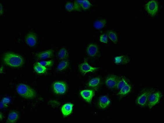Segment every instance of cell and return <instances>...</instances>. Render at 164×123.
<instances>
[{
    "instance_id": "obj_1",
    "label": "cell",
    "mask_w": 164,
    "mask_h": 123,
    "mask_svg": "<svg viewBox=\"0 0 164 123\" xmlns=\"http://www.w3.org/2000/svg\"><path fill=\"white\" fill-rule=\"evenodd\" d=\"M3 61L6 65L13 68L20 67L24 63V58L22 56L11 52L4 55Z\"/></svg>"
},
{
    "instance_id": "obj_2",
    "label": "cell",
    "mask_w": 164,
    "mask_h": 123,
    "mask_svg": "<svg viewBox=\"0 0 164 123\" xmlns=\"http://www.w3.org/2000/svg\"><path fill=\"white\" fill-rule=\"evenodd\" d=\"M18 94L26 99L32 100L36 96L35 91L29 85L24 83L19 84L16 88Z\"/></svg>"
},
{
    "instance_id": "obj_3",
    "label": "cell",
    "mask_w": 164,
    "mask_h": 123,
    "mask_svg": "<svg viewBox=\"0 0 164 123\" xmlns=\"http://www.w3.org/2000/svg\"><path fill=\"white\" fill-rule=\"evenodd\" d=\"M161 97L162 94L159 91L152 93L150 92L148 98L147 104L149 108H151L156 106L161 101Z\"/></svg>"
},
{
    "instance_id": "obj_4",
    "label": "cell",
    "mask_w": 164,
    "mask_h": 123,
    "mask_svg": "<svg viewBox=\"0 0 164 123\" xmlns=\"http://www.w3.org/2000/svg\"><path fill=\"white\" fill-rule=\"evenodd\" d=\"M145 10L150 15L154 16L158 11V3L155 0L149 1L145 5Z\"/></svg>"
},
{
    "instance_id": "obj_5",
    "label": "cell",
    "mask_w": 164,
    "mask_h": 123,
    "mask_svg": "<svg viewBox=\"0 0 164 123\" xmlns=\"http://www.w3.org/2000/svg\"><path fill=\"white\" fill-rule=\"evenodd\" d=\"M53 90L57 95H64L67 90L66 83L63 81H57L53 84Z\"/></svg>"
},
{
    "instance_id": "obj_6",
    "label": "cell",
    "mask_w": 164,
    "mask_h": 123,
    "mask_svg": "<svg viewBox=\"0 0 164 123\" xmlns=\"http://www.w3.org/2000/svg\"><path fill=\"white\" fill-rule=\"evenodd\" d=\"M79 68L80 72L83 74L94 72L98 69V67L91 66L86 60L79 64Z\"/></svg>"
},
{
    "instance_id": "obj_7",
    "label": "cell",
    "mask_w": 164,
    "mask_h": 123,
    "mask_svg": "<svg viewBox=\"0 0 164 123\" xmlns=\"http://www.w3.org/2000/svg\"><path fill=\"white\" fill-rule=\"evenodd\" d=\"M150 92L144 91L140 94L136 99V104L141 107H145L148 104V98Z\"/></svg>"
},
{
    "instance_id": "obj_8",
    "label": "cell",
    "mask_w": 164,
    "mask_h": 123,
    "mask_svg": "<svg viewBox=\"0 0 164 123\" xmlns=\"http://www.w3.org/2000/svg\"><path fill=\"white\" fill-rule=\"evenodd\" d=\"M118 78L117 76L111 75L108 76L105 80V84L107 87L111 89L117 88Z\"/></svg>"
},
{
    "instance_id": "obj_9",
    "label": "cell",
    "mask_w": 164,
    "mask_h": 123,
    "mask_svg": "<svg viewBox=\"0 0 164 123\" xmlns=\"http://www.w3.org/2000/svg\"><path fill=\"white\" fill-rule=\"evenodd\" d=\"M86 51L89 57H95L99 53V47L95 44H90L86 48Z\"/></svg>"
},
{
    "instance_id": "obj_10",
    "label": "cell",
    "mask_w": 164,
    "mask_h": 123,
    "mask_svg": "<svg viewBox=\"0 0 164 123\" xmlns=\"http://www.w3.org/2000/svg\"><path fill=\"white\" fill-rule=\"evenodd\" d=\"M111 100L107 95L100 96L98 100V104L100 109H105L108 108L111 104Z\"/></svg>"
},
{
    "instance_id": "obj_11",
    "label": "cell",
    "mask_w": 164,
    "mask_h": 123,
    "mask_svg": "<svg viewBox=\"0 0 164 123\" xmlns=\"http://www.w3.org/2000/svg\"><path fill=\"white\" fill-rule=\"evenodd\" d=\"M80 95L83 100L87 103H90L94 97V92L91 90H83L80 91Z\"/></svg>"
},
{
    "instance_id": "obj_12",
    "label": "cell",
    "mask_w": 164,
    "mask_h": 123,
    "mask_svg": "<svg viewBox=\"0 0 164 123\" xmlns=\"http://www.w3.org/2000/svg\"><path fill=\"white\" fill-rule=\"evenodd\" d=\"M113 62L117 65H125L129 63L130 59L126 55H117L114 57Z\"/></svg>"
},
{
    "instance_id": "obj_13",
    "label": "cell",
    "mask_w": 164,
    "mask_h": 123,
    "mask_svg": "<svg viewBox=\"0 0 164 123\" xmlns=\"http://www.w3.org/2000/svg\"><path fill=\"white\" fill-rule=\"evenodd\" d=\"M73 104L72 103H67L64 104L61 108V112L63 115L64 117L70 115L73 111Z\"/></svg>"
},
{
    "instance_id": "obj_14",
    "label": "cell",
    "mask_w": 164,
    "mask_h": 123,
    "mask_svg": "<svg viewBox=\"0 0 164 123\" xmlns=\"http://www.w3.org/2000/svg\"><path fill=\"white\" fill-rule=\"evenodd\" d=\"M27 45L31 47L35 46L37 42V39L35 35L33 33H29L25 39Z\"/></svg>"
},
{
    "instance_id": "obj_15",
    "label": "cell",
    "mask_w": 164,
    "mask_h": 123,
    "mask_svg": "<svg viewBox=\"0 0 164 123\" xmlns=\"http://www.w3.org/2000/svg\"><path fill=\"white\" fill-rule=\"evenodd\" d=\"M132 90V86L129 83L121 90H119L118 95L121 96H125L130 94Z\"/></svg>"
},
{
    "instance_id": "obj_16",
    "label": "cell",
    "mask_w": 164,
    "mask_h": 123,
    "mask_svg": "<svg viewBox=\"0 0 164 123\" xmlns=\"http://www.w3.org/2000/svg\"><path fill=\"white\" fill-rule=\"evenodd\" d=\"M107 23L106 20L103 19L95 21L93 23V26L96 29L101 30L105 27Z\"/></svg>"
},
{
    "instance_id": "obj_17",
    "label": "cell",
    "mask_w": 164,
    "mask_h": 123,
    "mask_svg": "<svg viewBox=\"0 0 164 123\" xmlns=\"http://www.w3.org/2000/svg\"><path fill=\"white\" fill-rule=\"evenodd\" d=\"M101 83V79L99 77H95L90 79L87 83V85L90 88H95L98 87Z\"/></svg>"
},
{
    "instance_id": "obj_18",
    "label": "cell",
    "mask_w": 164,
    "mask_h": 123,
    "mask_svg": "<svg viewBox=\"0 0 164 123\" xmlns=\"http://www.w3.org/2000/svg\"><path fill=\"white\" fill-rule=\"evenodd\" d=\"M52 50H46L43 52L37 55V57L39 59H48L51 57L52 55Z\"/></svg>"
},
{
    "instance_id": "obj_19",
    "label": "cell",
    "mask_w": 164,
    "mask_h": 123,
    "mask_svg": "<svg viewBox=\"0 0 164 123\" xmlns=\"http://www.w3.org/2000/svg\"><path fill=\"white\" fill-rule=\"evenodd\" d=\"M18 118V114L17 112L15 111L10 112L8 116L7 122L9 123L16 122Z\"/></svg>"
},
{
    "instance_id": "obj_20",
    "label": "cell",
    "mask_w": 164,
    "mask_h": 123,
    "mask_svg": "<svg viewBox=\"0 0 164 123\" xmlns=\"http://www.w3.org/2000/svg\"><path fill=\"white\" fill-rule=\"evenodd\" d=\"M34 69L36 73L39 74H43L45 73L47 70V68L46 66L40 65L36 63L34 65Z\"/></svg>"
},
{
    "instance_id": "obj_21",
    "label": "cell",
    "mask_w": 164,
    "mask_h": 123,
    "mask_svg": "<svg viewBox=\"0 0 164 123\" xmlns=\"http://www.w3.org/2000/svg\"><path fill=\"white\" fill-rule=\"evenodd\" d=\"M107 35H108V38L112 42L116 43L118 41V35L115 32L113 31H110L108 32Z\"/></svg>"
},
{
    "instance_id": "obj_22",
    "label": "cell",
    "mask_w": 164,
    "mask_h": 123,
    "mask_svg": "<svg viewBox=\"0 0 164 123\" xmlns=\"http://www.w3.org/2000/svg\"><path fill=\"white\" fill-rule=\"evenodd\" d=\"M128 83V82L127 80L123 77L118 79L117 86V89L119 90H121V88H123Z\"/></svg>"
},
{
    "instance_id": "obj_23",
    "label": "cell",
    "mask_w": 164,
    "mask_h": 123,
    "mask_svg": "<svg viewBox=\"0 0 164 123\" xmlns=\"http://www.w3.org/2000/svg\"><path fill=\"white\" fill-rule=\"evenodd\" d=\"M68 62L66 60H63L60 62L57 66V69L58 71H63L67 68L68 66Z\"/></svg>"
},
{
    "instance_id": "obj_24",
    "label": "cell",
    "mask_w": 164,
    "mask_h": 123,
    "mask_svg": "<svg viewBox=\"0 0 164 123\" xmlns=\"http://www.w3.org/2000/svg\"><path fill=\"white\" fill-rule=\"evenodd\" d=\"M58 57L60 59H64L68 56V52L65 48H62L58 53Z\"/></svg>"
},
{
    "instance_id": "obj_25",
    "label": "cell",
    "mask_w": 164,
    "mask_h": 123,
    "mask_svg": "<svg viewBox=\"0 0 164 123\" xmlns=\"http://www.w3.org/2000/svg\"><path fill=\"white\" fill-rule=\"evenodd\" d=\"M65 10L68 11H72L75 10V8H74V3L72 2H67L65 6Z\"/></svg>"
},
{
    "instance_id": "obj_26",
    "label": "cell",
    "mask_w": 164,
    "mask_h": 123,
    "mask_svg": "<svg viewBox=\"0 0 164 123\" xmlns=\"http://www.w3.org/2000/svg\"><path fill=\"white\" fill-rule=\"evenodd\" d=\"M91 6V3L88 0H84L81 6V8L84 10H88Z\"/></svg>"
},
{
    "instance_id": "obj_27",
    "label": "cell",
    "mask_w": 164,
    "mask_h": 123,
    "mask_svg": "<svg viewBox=\"0 0 164 123\" xmlns=\"http://www.w3.org/2000/svg\"><path fill=\"white\" fill-rule=\"evenodd\" d=\"M37 64H40V65H42V66H51L52 65L53 62L52 60H48V61H41L38 62H36Z\"/></svg>"
},
{
    "instance_id": "obj_28",
    "label": "cell",
    "mask_w": 164,
    "mask_h": 123,
    "mask_svg": "<svg viewBox=\"0 0 164 123\" xmlns=\"http://www.w3.org/2000/svg\"><path fill=\"white\" fill-rule=\"evenodd\" d=\"M108 37L107 34H103L100 37V41L102 43L107 44L108 41Z\"/></svg>"
},
{
    "instance_id": "obj_29",
    "label": "cell",
    "mask_w": 164,
    "mask_h": 123,
    "mask_svg": "<svg viewBox=\"0 0 164 123\" xmlns=\"http://www.w3.org/2000/svg\"><path fill=\"white\" fill-rule=\"evenodd\" d=\"M84 0H80V1H76L74 3V8H75V10H80L81 8V6L82 3H83Z\"/></svg>"
},
{
    "instance_id": "obj_30",
    "label": "cell",
    "mask_w": 164,
    "mask_h": 123,
    "mask_svg": "<svg viewBox=\"0 0 164 123\" xmlns=\"http://www.w3.org/2000/svg\"><path fill=\"white\" fill-rule=\"evenodd\" d=\"M1 102L4 105L5 107H7L8 105L10 103L11 99L9 97H4L3 98L2 100L1 101Z\"/></svg>"
},
{
    "instance_id": "obj_31",
    "label": "cell",
    "mask_w": 164,
    "mask_h": 123,
    "mask_svg": "<svg viewBox=\"0 0 164 123\" xmlns=\"http://www.w3.org/2000/svg\"><path fill=\"white\" fill-rule=\"evenodd\" d=\"M6 108V107H5L4 105L1 102V108L2 109L3 108Z\"/></svg>"
},
{
    "instance_id": "obj_32",
    "label": "cell",
    "mask_w": 164,
    "mask_h": 123,
    "mask_svg": "<svg viewBox=\"0 0 164 123\" xmlns=\"http://www.w3.org/2000/svg\"><path fill=\"white\" fill-rule=\"evenodd\" d=\"M3 71V68L2 66H1V73H2Z\"/></svg>"
},
{
    "instance_id": "obj_33",
    "label": "cell",
    "mask_w": 164,
    "mask_h": 123,
    "mask_svg": "<svg viewBox=\"0 0 164 123\" xmlns=\"http://www.w3.org/2000/svg\"><path fill=\"white\" fill-rule=\"evenodd\" d=\"M1 15H2V5L1 4Z\"/></svg>"
},
{
    "instance_id": "obj_34",
    "label": "cell",
    "mask_w": 164,
    "mask_h": 123,
    "mask_svg": "<svg viewBox=\"0 0 164 123\" xmlns=\"http://www.w3.org/2000/svg\"><path fill=\"white\" fill-rule=\"evenodd\" d=\"M1 120H2V114L1 113Z\"/></svg>"
}]
</instances>
